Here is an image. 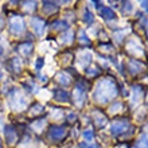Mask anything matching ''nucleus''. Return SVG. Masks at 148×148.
<instances>
[{
	"instance_id": "nucleus-17",
	"label": "nucleus",
	"mask_w": 148,
	"mask_h": 148,
	"mask_svg": "<svg viewBox=\"0 0 148 148\" xmlns=\"http://www.w3.org/2000/svg\"><path fill=\"white\" fill-rule=\"evenodd\" d=\"M132 7L133 5L129 0H123V1H121V10H123L124 12H131L133 10Z\"/></svg>"
},
{
	"instance_id": "nucleus-34",
	"label": "nucleus",
	"mask_w": 148,
	"mask_h": 148,
	"mask_svg": "<svg viewBox=\"0 0 148 148\" xmlns=\"http://www.w3.org/2000/svg\"><path fill=\"white\" fill-rule=\"evenodd\" d=\"M0 143H1V140H0Z\"/></svg>"
},
{
	"instance_id": "nucleus-22",
	"label": "nucleus",
	"mask_w": 148,
	"mask_h": 148,
	"mask_svg": "<svg viewBox=\"0 0 148 148\" xmlns=\"http://www.w3.org/2000/svg\"><path fill=\"white\" fill-rule=\"evenodd\" d=\"M93 136H94V133H93V131H92V129H86V131H84V137H85L88 141L92 140V139H93Z\"/></svg>"
},
{
	"instance_id": "nucleus-21",
	"label": "nucleus",
	"mask_w": 148,
	"mask_h": 148,
	"mask_svg": "<svg viewBox=\"0 0 148 148\" xmlns=\"http://www.w3.org/2000/svg\"><path fill=\"white\" fill-rule=\"evenodd\" d=\"M121 108H123V104H121V102H114V104L109 108V112L110 113H116L117 110H120Z\"/></svg>"
},
{
	"instance_id": "nucleus-7",
	"label": "nucleus",
	"mask_w": 148,
	"mask_h": 148,
	"mask_svg": "<svg viewBox=\"0 0 148 148\" xmlns=\"http://www.w3.org/2000/svg\"><path fill=\"white\" fill-rule=\"evenodd\" d=\"M141 97H143V89L141 86H135L133 88V93H132V105H136L141 101Z\"/></svg>"
},
{
	"instance_id": "nucleus-27",
	"label": "nucleus",
	"mask_w": 148,
	"mask_h": 148,
	"mask_svg": "<svg viewBox=\"0 0 148 148\" xmlns=\"http://www.w3.org/2000/svg\"><path fill=\"white\" fill-rule=\"evenodd\" d=\"M43 124H45V120H39V121H35V123H34L32 125H34V128L38 129V131H39V129L42 128V125H43Z\"/></svg>"
},
{
	"instance_id": "nucleus-30",
	"label": "nucleus",
	"mask_w": 148,
	"mask_h": 148,
	"mask_svg": "<svg viewBox=\"0 0 148 148\" xmlns=\"http://www.w3.org/2000/svg\"><path fill=\"white\" fill-rule=\"evenodd\" d=\"M42 65H43V61L39 58L38 61H36V69H40V67H42Z\"/></svg>"
},
{
	"instance_id": "nucleus-24",
	"label": "nucleus",
	"mask_w": 148,
	"mask_h": 148,
	"mask_svg": "<svg viewBox=\"0 0 148 148\" xmlns=\"http://www.w3.org/2000/svg\"><path fill=\"white\" fill-rule=\"evenodd\" d=\"M79 59H81V63H86V62H88V65H89V63H90V54L85 53V54H82L81 57H79Z\"/></svg>"
},
{
	"instance_id": "nucleus-33",
	"label": "nucleus",
	"mask_w": 148,
	"mask_h": 148,
	"mask_svg": "<svg viewBox=\"0 0 148 148\" xmlns=\"http://www.w3.org/2000/svg\"><path fill=\"white\" fill-rule=\"evenodd\" d=\"M147 35H148V31H147Z\"/></svg>"
},
{
	"instance_id": "nucleus-13",
	"label": "nucleus",
	"mask_w": 148,
	"mask_h": 148,
	"mask_svg": "<svg viewBox=\"0 0 148 148\" xmlns=\"http://www.w3.org/2000/svg\"><path fill=\"white\" fill-rule=\"evenodd\" d=\"M129 70L133 74L139 73V71L141 70V63L137 62V61H131V62H129Z\"/></svg>"
},
{
	"instance_id": "nucleus-15",
	"label": "nucleus",
	"mask_w": 148,
	"mask_h": 148,
	"mask_svg": "<svg viewBox=\"0 0 148 148\" xmlns=\"http://www.w3.org/2000/svg\"><path fill=\"white\" fill-rule=\"evenodd\" d=\"M135 148H148V139H147V136H145V135H143V136L137 140Z\"/></svg>"
},
{
	"instance_id": "nucleus-2",
	"label": "nucleus",
	"mask_w": 148,
	"mask_h": 148,
	"mask_svg": "<svg viewBox=\"0 0 148 148\" xmlns=\"http://www.w3.org/2000/svg\"><path fill=\"white\" fill-rule=\"evenodd\" d=\"M128 127H129L128 120H117L110 127V132L113 135H120V133L124 132L125 129H128Z\"/></svg>"
},
{
	"instance_id": "nucleus-5",
	"label": "nucleus",
	"mask_w": 148,
	"mask_h": 148,
	"mask_svg": "<svg viewBox=\"0 0 148 148\" xmlns=\"http://www.w3.org/2000/svg\"><path fill=\"white\" fill-rule=\"evenodd\" d=\"M11 31L14 34H20L24 31V23L20 18H15L11 20Z\"/></svg>"
},
{
	"instance_id": "nucleus-9",
	"label": "nucleus",
	"mask_w": 148,
	"mask_h": 148,
	"mask_svg": "<svg viewBox=\"0 0 148 148\" xmlns=\"http://www.w3.org/2000/svg\"><path fill=\"white\" fill-rule=\"evenodd\" d=\"M5 136H7V140H8V143H10V144L15 143V140H16L15 129L12 128V127H7V128H5Z\"/></svg>"
},
{
	"instance_id": "nucleus-28",
	"label": "nucleus",
	"mask_w": 148,
	"mask_h": 148,
	"mask_svg": "<svg viewBox=\"0 0 148 148\" xmlns=\"http://www.w3.org/2000/svg\"><path fill=\"white\" fill-rule=\"evenodd\" d=\"M75 119H77V114H74V113H70V114L67 116V120L69 121H74Z\"/></svg>"
},
{
	"instance_id": "nucleus-1",
	"label": "nucleus",
	"mask_w": 148,
	"mask_h": 148,
	"mask_svg": "<svg viewBox=\"0 0 148 148\" xmlns=\"http://www.w3.org/2000/svg\"><path fill=\"white\" fill-rule=\"evenodd\" d=\"M116 94H117L116 84L110 81V79H102L101 82H98L96 93H94V98H96V101L101 102V104H106Z\"/></svg>"
},
{
	"instance_id": "nucleus-31",
	"label": "nucleus",
	"mask_w": 148,
	"mask_h": 148,
	"mask_svg": "<svg viewBox=\"0 0 148 148\" xmlns=\"http://www.w3.org/2000/svg\"><path fill=\"white\" fill-rule=\"evenodd\" d=\"M43 1H46V3H51V1H54V0H43Z\"/></svg>"
},
{
	"instance_id": "nucleus-4",
	"label": "nucleus",
	"mask_w": 148,
	"mask_h": 148,
	"mask_svg": "<svg viewBox=\"0 0 148 148\" xmlns=\"http://www.w3.org/2000/svg\"><path fill=\"white\" fill-rule=\"evenodd\" d=\"M97 10H98V14L104 18V19H106V20H114L116 19V14H114V11H113L112 8H109V7H97Z\"/></svg>"
},
{
	"instance_id": "nucleus-14",
	"label": "nucleus",
	"mask_w": 148,
	"mask_h": 148,
	"mask_svg": "<svg viewBox=\"0 0 148 148\" xmlns=\"http://www.w3.org/2000/svg\"><path fill=\"white\" fill-rule=\"evenodd\" d=\"M19 49H20V53H23L24 55H28L32 50V43L31 42H26V43H23Z\"/></svg>"
},
{
	"instance_id": "nucleus-11",
	"label": "nucleus",
	"mask_w": 148,
	"mask_h": 148,
	"mask_svg": "<svg viewBox=\"0 0 148 148\" xmlns=\"http://www.w3.org/2000/svg\"><path fill=\"white\" fill-rule=\"evenodd\" d=\"M57 81L61 84V85H69L70 84V77L67 75L66 73H59V74H57Z\"/></svg>"
},
{
	"instance_id": "nucleus-6",
	"label": "nucleus",
	"mask_w": 148,
	"mask_h": 148,
	"mask_svg": "<svg viewBox=\"0 0 148 148\" xmlns=\"http://www.w3.org/2000/svg\"><path fill=\"white\" fill-rule=\"evenodd\" d=\"M31 24L34 27V31L38 34V35H42L43 34V28H45V20L39 19V18H34L31 20Z\"/></svg>"
},
{
	"instance_id": "nucleus-23",
	"label": "nucleus",
	"mask_w": 148,
	"mask_h": 148,
	"mask_svg": "<svg viewBox=\"0 0 148 148\" xmlns=\"http://www.w3.org/2000/svg\"><path fill=\"white\" fill-rule=\"evenodd\" d=\"M43 110V106L40 105V104H35V105L31 108V113H34V114H36V113H40Z\"/></svg>"
},
{
	"instance_id": "nucleus-19",
	"label": "nucleus",
	"mask_w": 148,
	"mask_h": 148,
	"mask_svg": "<svg viewBox=\"0 0 148 148\" xmlns=\"http://www.w3.org/2000/svg\"><path fill=\"white\" fill-rule=\"evenodd\" d=\"M86 74L90 75V77H94V75L100 74V69L96 66H92V67H89V69H86Z\"/></svg>"
},
{
	"instance_id": "nucleus-18",
	"label": "nucleus",
	"mask_w": 148,
	"mask_h": 148,
	"mask_svg": "<svg viewBox=\"0 0 148 148\" xmlns=\"http://www.w3.org/2000/svg\"><path fill=\"white\" fill-rule=\"evenodd\" d=\"M93 20H94V18H93V15H92V12H90L89 10H86V11L84 12V22L88 24H92Z\"/></svg>"
},
{
	"instance_id": "nucleus-16",
	"label": "nucleus",
	"mask_w": 148,
	"mask_h": 148,
	"mask_svg": "<svg viewBox=\"0 0 148 148\" xmlns=\"http://www.w3.org/2000/svg\"><path fill=\"white\" fill-rule=\"evenodd\" d=\"M35 5H36V0H24L23 1V8H26L27 11L35 10Z\"/></svg>"
},
{
	"instance_id": "nucleus-12",
	"label": "nucleus",
	"mask_w": 148,
	"mask_h": 148,
	"mask_svg": "<svg viewBox=\"0 0 148 148\" xmlns=\"http://www.w3.org/2000/svg\"><path fill=\"white\" fill-rule=\"evenodd\" d=\"M54 97H55V100H58V101H67V100H69V93L65 92V90H55Z\"/></svg>"
},
{
	"instance_id": "nucleus-10",
	"label": "nucleus",
	"mask_w": 148,
	"mask_h": 148,
	"mask_svg": "<svg viewBox=\"0 0 148 148\" xmlns=\"http://www.w3.org/2000/svg\"><path fill=\"white\" fill-rule=\"evenodd\" d=\"M94 120H96V124L102 128V127H105L106 123H108V119L105 116H102V113H94Z\"/></svg>"
},
{
	"instance_id": "nucleus-8",
	"label": "nucleus",
	"mask_w": 148,
	"mask_h": 148,
	"mask_svg": "<svg viewBox=\"0 0 148 148\" xmlns=\"http://www.w3.org/2000/svg\"><path fill=\"white\" fill-rule=\"evenodd\" d=\"M85 90L79 89V88H77L75 89V92H74V98H75V105L78 104V106H82L84 105V101H85L86 98V94L84 93Z\"/></svg>"
},
{
	"instance_id": "nucleus-20",
	"label": "nucleus",
	"mask_w": 148,
	"mask_h": 148,
	"mask_svg": "<svg viewBox=\"0 0 148 148\" xmlns=\"http://www.w3.org/2000/svg\"><path fill=\"white\" fill-rule=\"evenodd\" d=\"M53 28L54 30H62V28H67V23L66 22H55L54 24H53Z\"/></svg>"
},
{
	"instance_id": "nucleus-32",
	"label": "nucleus",
	"mask_w": 148,
	"mask_h": 148,
	"mask_svg": "<svg viewBox=\"0 0 148 148\" xmlns=\"http://www.w3.org/2000/svg\"><path fill=\"white\" fill-rule=\"evenodd\" d=\"M147 12H148V8H147Z\"/></svg>"
},
{
	"instance_id": "nucleus-29",
	"label": "nucleus",
	"mask_w": 148,
	"mask_h": 148,
	"mask_svg": "<svg viewBox=\"0 0 148 148\" xmlns=\"http://www.w3.org/2000/svg\"><path fill=\"white\" fill-rule=\"evenodd\" d=\"M140 4H141V7L148 8V0H140Z\"/></svg>"
},
{
	"instance_id": "nucleus-25",
	"label": "nucleus",
	"mask_w": 148,
	"mask_h": 148,
	"mask_svg": "<svg viewBox=\"0 0 148 148\" xmlns=\"http://www.w3.org/2000/svg\"><path fill=\"white\" fill-rule=\"evenodd\" d=\"M79 40H81L82 43H89V42H90L89 38L86 36L85 31H79Z\"/></svg>"
},
{
	"instance_id": "nucleus-3",
	"label": "nucleus",
	"mask_w": 148,
	"mask_h": 148,
	"mask_svg": "<svg viewBox=\"0 0 148 148\" xmlns=\"http://www.w3.org/2000/svg\"><path fill=\"white\" fill-rule=\"evenodd\" d=\"M49 136H50V139H53L55 141L61 140L65 136V128L59 127V125H51L50 131H49Z\"/></svg>"
},
{
	"instance_id": "nucleus-26",
	"label": "nucleus",
	"mask_w": 148,
	"mask_h": 148,
	"mask_svg": "<svg viewBox=\"0 0 148 148\" xmlns=\"http://www.w3.org/2000/svg\"><path fill=\"white\" fill-rule=\"evenodd\" d=\"M79 147L81 148H97V145L96 144H88L86 141H82V143H79Z\"/></svg>"
}]
</instances>
